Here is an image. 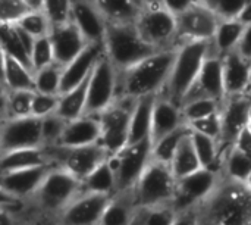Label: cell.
<instances>
[{
	"label": "cell",
	"instance_id": "obj_12",
	"mask_svg": "<svg viewBox=\"0 0 251 225\" xmlns=\"http://www.w3.org/2000/svg\"><path fill=\"white\" fill-rule=\"evenodd\" d=\"M178 22V35L176 47L187 41L206 40L212 41L216 32V28L221 22V18L216 12L203 1H196L190 9L176 16Z\"/></svg>",
	"mask_w": 251,
	"mask_h": 225
},
{
	"label": "cell",
	"instance_id": "obj_60",
	"mask_svg": "<svg viewBox=\"0 0 251 225\" xmlns=\"http://www.w3.org/2000/svg\"><path fill=\"white\" fill-rule=\"evenodd\" d=\"M134 1H135V3H137V4H138L140 7H141V4H140V1H138V0H134ZM141 9H143V7H141Z\"/></svg>",
	"mask_w": 251,
	"mask_h": 225
},
{
	"label": "cell",
	"instance_id": "obj_14",
	"mask_svg": "<svg viewBox=\"0 0 251 225\" xmlns=\"http://www.w3.org/2000/svg\"><path fill=\"white\" fill-rule=\"evenodd\" d=\"M251 105V91L240 96H229L224 100L222 116V136L218 141L221 159L235 146L240 134L249 127V109Z\"/></svg>",
	"mask_w": 251,
	"mask_h": 225
},
{
	"label": "cell",
	"instance_id": "obj_45",
	"mask_svg": "<svg viewBox=\"0 0 251 225\" xmlns=\"http://www.w3.org/2000/svg\"><path fill=\"white\" fill-rule=\"evenodd\" d=\"M59 103H60V94H44L35 91L32 100V116L43 119L49 115L57 113Z\"/></svg>",
	"mask_w": 251,
	"mask_h": 225
},
{
	"label": "cell",
	"instance_id": "obj_40",
	"mask_svg": "<svg viewBox=\"0 0 251 225\" xmlns=\"http://www.w3.org/2000/svg\"><path fill=\"white\" fill-rule=\"evenodd\" d=\"M16 25L25 29L26 32H29L35 38L50 35L51 31V24L43 10H29L25 16H22L16 22Z\"/></svg>",
	"mask_w": 251,
	"mask_h": 225
},
{
	"label": "cell",
	"instance_id": "obj_28",
	"mask_svg": "<svg viewBox=\"0 0 251 225\" xmlns=\"http://www.w3.org/2000/svg\"><path fill=\"white\" fill-rule=\"evenodd\" d=\"M246 27L247 25H244L240 19H221L212 40V53L222 57L229 52L237 50Z\"/></svg>",
	"mask_w": 251,
	"mask_h": 225
},
{
	"label": "cell",
	"instance_id": "obj_58",
	"mask_svg": "<svg viewBox=\"0 0 251 225\" xmlns=\"http://www.w3.org/2000/svg\"><path fill=\"white\" fill-rule=\"evenodd\" d=\"M246 187H247V189L251 192V174H250V177H249V180L246 181Z\"/></svg>",
	"mask_w": 251,
	"mask_h": 225
},
{
	"label": "cell",
	"instance_id": "obj_23",
	"mask_svg": "<svg viewBox=\"0 0 251 225\" xmlns=\"http://www.w3.org/2000/svg\"><path fill=\"white\" fill-rule=\"evenodd\" d=\"M185 124L187 122L182 115V108L159 94L153 109V124H151V136H150L151 143L154 144L156 141L174 133L175 130H178Z\"/></svg>",
	"mask_w": 251,
	"mask_h": 225
},
{
	"label": "cell",
	"instance_id": "obj_3",
	"mask_svg": "<svg viewBox=\"0 0 251 225\" xmlns=\"http://www.w3.org/2000/svg\"><path fill=\"white\" fill-rule=\"evenodd\" d=\"M210 53H212V41H206V40L187 41L182 43L179 47H176L175 63L160 96L169 99L178 106H182L187 93L196 83Z\"/></svg>",
	"mask_w": 251,
	"mask_h": 225
},
{
	"label": "cell",
	"instance_id": "obj_43",
	"mask_svg": "<svg viewBox=\"0 0 251 225\" xmlns=\"http://www.w3.org/2000/svg\"><path fill=\"white\" fill-rule=\"evenodd\" d=\"M43 12L47 15L51 27L63 25L71 21L72 0H44Z\"/></svg>",
	"mask_w": 251,
	"mask_h": 225
},
{
	"label": "cell",
	"instance_id": "obj_18",
	"mask_svg": "<svg viewBox=\"0 0 251 225\" xmlns=\"http://www.w3.org/2000/svg\"><path fill=\"white\" fill-rule=\"evenodd\" d=\"M54 167L56 165H46L13 172H4L0 175V190L1 193L9 195L12 197L29 200Z\"/></svg>",
	"mask_w": 251,
	"mask_h": 225
},
{
	"label": "cell",
	"instance_id": "obj_19",
	"mask_svg": "<svg viewBox=\"0 0 251 225\" xmlns=\"http://www.w3.org/2000/svg\"><path fill=\"white\" fill-rule=\"evenodd\" d=\"M104 55V43H90L71 63L63 66L60 94H65L82 81H85L94 71L97 62Z\"/></svg>",
	"mask_w": 251,
	"mask_h": 225
},
{
	"label": "cell",
	"instance_id": "obj_59",
	"mask_svg": "<svg viewBox=\"0 0 251 225\" xmlns=\"http://www.w3.org/2000/svg\"><path fill=\"white\" fill-rule=\"evenodd\" d=\"M249 128H251V105L250 109H249Z\"/></svg>",
	"mask_w": 251,
	"mask_h": 225
},
{
	"label": "cell",
	"instance_id": "obj_42",
	"mask_svg": "<svg viewBox=\"0 0 251 225\" xmlns=\"http://www.w3.org/2000/svg\"><path fill=\"white\" fill-rule=\"evenodd\" d=\"M54 50H53V44L50 40V35L46 37H40L35 40L32 53H31V65H32V71L34 74L51 63H54Z\"/></svg>",
	"mask_w": 251,
	"mask_h": 225
},
{
	"label": "cell",
	"instance_id": "obj_44",
	"mask_svg": "<svg viewBox=\"0 0 251 225\" xmlns=\"http://www.w3.org/2000/svg\"><path fill=\"white\" fill-rule=\"evenodd\" d=\"M178 215L172 203L146 208V225H175Z\"/></svg>",
	"mask_w": 251,
	"mask_h": 225
},
{
	"label": "cell",
	"instance_id": "obj_16",
	"mask_svg": "<svg viewBox=\"0 0 251 225\" xmlns=\"http://www.w3.org/2000/svg\"><path fill=\"white\" fill-rule=\"evenodd\" d=\"M43 147L41 119L35 116L1 121L0 153Z\"/></svg>",
	"mask_w": 251,
	"mask_h": 225
},
{
	"label": "cell",
	"instance_id": "obj_48",
	"mask_svg": "<svg viewBox=\"0 0 251 225\" xmlns=\"http://www.w3.org/2000/svg\"><path fill=\"white\" fill-rule=\"evenodd\" d=\"M250 0H215L212 9L221 19H238Z\"/></svg>",
	"mask_w": 251,
	"mask_h": 225
},
{
	"label": "cell",
	"instance_id": "obj_21",
	"mask_svg": "<svg viewBox=\"0 0 251 225\" xmlns=\"http://www.w3.org/2000/svg\"><path fill=\"white\" fill-rule=\"evenodd\" d=\"M71 21L78 27L88 43H104L107 22L93 0H72Z\"/></svg>",
	"mask_w": 251,
	"mask_h": 225
},
{
	"label": "cell",
	"instance_id": "obj_29",
	"mask_svg": "<svg viewBox=\"0 0 251 225\" xmlns=\"http://www.w3.org/2000/svg\"><path fill=\"white\" fill-rule=\"evenodd\" d=\"M137 209L132 190L118 193L107 205L100 225H131Z\"/></svg>",
	"mask_w": 251,
	"mask_h": 225
},
{
	"label": "cell",
	"instance_id": "obj_8",
	"mask_svg": "<svg viewBox=\"0 0 251 225\" xmlns=\"http://www.w3.org/2000/svg\"><path fill=\"white\" fill-rule=\"evenodd\" d=\"M135 27L141 37L157 52L176 49L178 22L176 16L166 7H143L135 19Z\"/></svg>",
	"mask_w": 251,
	"mask_h": 225
},
{
	"label": "cell",
	"instance_id": "obj_20",
	"mask_svg": "<svg viewBox=\"0 0 251 225\" xmlns=\"http://www.w3.org/2000/svg\"><path fill=\"white\" fill-rule=\"evenodd\" d=\"M50 40L54 50V60L62 66L71 63L90 44L72 21L51 27Z\"/></svg>",
	"mask_w": 251,
	"mask_h": 225
},
{
	"label": "cell",
	"instance_id": "obj_26",
	"mask_svg": "<svg viewBox=\"0 0 251 225\" xmlns=\"http://www.w3.org/2000/svg\"><path fill=\"white\" fill-rule=\"evenodd\" d=\"M3 90L6 91H35V74L32 69L1 52Z\"/></svg>",
	"mask_w": 251,
	"mask_h": 225
},
{
	"label": "cell",
	"instance_id": "obj_10",
	"mask_svg": "<svg viewBox=\"0 0 251 225\" xmlns=\"http://www.w3.org/2000/svg\"><path fill=\"white\" fill-rule=\"evenodd\" d=\"M151 140L128 144L125 149L112 155L109 162L118 181V193L129 192L135 187L141 174L151 161Z\"/></svg>",
	"mask_w": 251,
	"mask_h": 225
},
{
	"label": "cell",
	"instance_id": "obj_57",
	"mask_svg": "<svg viewBox=\"0 0 251 225\" xmlns=\"http://www.w3.org/2000/svg\"><path fill=\"white\" fill-rule=\"evenodd\" d=\"M43 1L44 0H25L31 10H43Z\"/></svg>",
	"mask_w": 251,
	"mask_h": 225
},
{
	"label": "cell",
	"instance_id": "obj_37",
	"mask_svg": "<svg viewBox=\"0 0 251 225\" xmlns=\"http://www.w3.org/2000/svg\"><path fill=\"white\" fill-rule=\"evenodd\" d=\"M0 37H1V52L16 60H19L29 69H32L31 56L26 52V49L18 34L16 25L15 24H0Z\"/></svg>",
	"mask_w": 251,
	"mask_h": 225
},
{
	"label": "cell",
	"instance_id": "obj_34",
	"mask_svg": "<svg viewBox=\"0 0 251 225\" xmlns=\"http://www.w3.org/2000/svg\"><path fill=\"white\" fill-rule=\"evenodd\" d=\"M35 91H6L3 90L1 121L32 116V100Z\"/></svg>",
	"mask_w": 251,
	"mask_h": 225
},
{
	"label": "cell",
	"instance_id": "obj_49",
	"mask_svg": "<svg viewBox=\"0 0 251 225\" xmlns=\"http://www.w3.org/2000/svg\"><path fill=\"white\" fill-rule=\"evenodd\" d=\"M197 0H163V7H166L171 13L175 16L184 13L187 9H190Z\"/></svg>",
	"mask_w": 251,
	"mask_h": 225
},
{
	"label": "cell",
	"instance_id": "obj_51",
	"mask_svg": "<svg viewBox=\"0 0 251 225\" xmlns=\"http://www.w3.org/2000/svg\"><path fill=\"white\" fill-rule=\"evenodd\" d=\"M235 147H237L240 152H243L244 155H247L251 159V128L247 127V128L240 134V137H238V140H237V143H235Z\"/></svg>",
	"mask_w": 251,
	"mask_h": 225
},
{
	"label": "cell",
	"instance_id": "obj_33",
	"mask_svg": "<svg viewBox=\"0 0 251 225\" xmlns=\"http://www.w3.org/2000/svg\"><path fill=\"white\" fill-rule=\"evenodd\" d=\"M201 162L199 159V155L196 152V147L191 140V134L184 139V141L179 144L174 161L171 164V169L176 180H181L187 175H191L197 171H200Z\"/></svg>",
	"mask_w": 251,
	"mask_h": 225
},
{
	"label": "cell",
	"instance_id": "obj_56",
	"mask_svg": "<svg viewBox=\"0 0 251 225\" xmlns=\"http://www.w3.org/2000/svg\"><path fill=\"white\" fill-rule=\"evenodd\" d=\"M141 7H157L163 6V0H138Z\"/></svg>",
	"mask_w": 251,
	"mask_h": 225
},
{
	"label": "cell",
	"instance_id": "obj_55",
	"mask_svg": "<svg viewBox=\"0 0 251 225\" xmlns=\"http://www.w3.org/2000/svg\"><path fill=\"white\" fill-rule=\"evenodd\" d=\"M238 19L244 24V25H250L251 24V0L247 3V6L244 7V10L241 12V15L238 16Z\"/></svg>",
	"mask_w": 251,
	"mask_h": 225
},
{
	"label": "cell",
	"instance_id": "obj_30",
	"mask_svg": "<svg viewBox=\"0 0 251 225\" xmlns=\"http://www.w3.org/2000/svg\"><path fill=\"white\" fill-rule=\"evenodd\" d=\"M107 24L135 22L141 7L134 0H93Z\"/></svg>",
	"mask_w": 251,
	"mask_h": 225
},
{
	"label": "cell",
	"instance_id": "obj_13",
	"mask_svg": "<svg viewBox=\"0 0 251 225\" xmlns=\"http://www.w3.org/2000/svg\"><path fill=\"white\" fill-rule=\"evenodd\" d=\"M221 180V174L206 168L178 180L176 195L172 202L174 208L178 211V214L196 209L215 192Z\"/></svg>",
	"mask_w": 251,
	"mask_h": 225
},
{
	"label": "cell",
	"instance_id": "obj_32",
	"mask_svg": "<svg viewBox=\"0 0 251 225\" xmlns=\"http://www.w3.org/2000/svg\"><path fill=\"white\" fill-rule=\"evenodd\" d=\"M82 190L87 193H96V195H104V196L118 195L116 175L109 161L101 164L94 172H91L82 181Z\"/></svg>",
	"mask_w": 251,
	"mask_h": 225
},
{
	"label": "cell",
	"instance_id": "obj_17",
	"mask_svg": "<svg viewBox=\"0 0 251 225\" xmlns=\"http://www.w3.org/2000/svg\"><path fill=\"white\" fill-rule=\"evenodd\" d=\"M200 99H213L219 102L226 99L224 84V62L222 57L215 53H210L206 59L196 83L187 93L182 106Z\"/></svg>",
	"mask_w": 251,
	"mask_h": 225
},
{
	"label": "cell",
	"instance_id": "obj_47",
	"mask_svg": "<svg viewBox=\"0 0 251 225\" xmlns=\"http://www.w3.org/2000/svg\"><path fill=\"white\" fill-rule=\"evenodd\" d=\"M29 10L25 0H0V24H16Z\"/></svg>",
	"mask_w": 251,
	"mask_h": 225
},
{
	"label": "cell",
	"instance_id": "obj_46",
	"mask_svg": "<svg viewBox=\"0 0 251 225\" xmlns=\"http://www.w3.org/2000/svg\"><path fill=\"white\" fill-rule=\"evenodd\" d=\"M188 127L194 133L207 136V137L215 139V140L219 141L221 140V136H222V116H221V112L219 113H215V115H210L207 118H203V119L190 122Z\"/></svg>",
	"mask_w": 251,
	"mask_h": 225
},
{
	"label": "cell",
	"instance_id": "obj_4",
	"mask_svg": "<svg viewBox=\"0 0 251 225\" xmlns=\"http://www.w3.org/2000/svg\"><path fill=\"white\" fill-rule=\"evenodd\" d=\"M104 52L118 72L125 71L157 53V50L141 37L135 22L107 24Z\"/></svg>",
	"mask_w": 251,
	"mask_h": 225
},
{
	"label": "cell",
	"instance_id": "obj_11",
	"mask_svg": "<svg viewBox=\"0 0 251 225\" xmlns=\"http://www.w3.org/2000/svg\"><path fill=\"white\" fill-rule=\"evenodd\" d=\"M118 99V69L104 55L90 75L85 115L97 116Z\"/></svg>",
	"mask_w": 251,
	"mask_h": 225
},
{
	"label": "cell",
	"instance_id": "obj_7",
	"mask_svg": "<svg viewBox=\"0 0 251 225\" xmlns=\"http://www.w3.org/2000/svg\"><path fill=\"white\" fill-rule=\"evenodd\" d=\"M137 100L129 97H118L109 108L99 113L101 127L100 144L109 152L116 155L129 144V125Z\"/></svg>",
	"mask_w": 251,
	"mask_h": 225
},
{
	"label": "cell",
	"instance_id": "obj_41",
	"mask_svg": "<svg viewBox=\"0 0 251 225\" xmlns=\"http://www.w3.org/2000/svg\"><path fill=\"white\" fill-rule=\"evenodd\" d=\"M68 121L60 118L57 113L49 115L41 119V136H43V147H53L57 146Z\"/></svg>",
	"mask_w": 251,
	"mask_h": 225
},
{
	"label": "cell",
	"instance_id": "obj_27",
	"mask_svg": "<svg viewBox=\"0 0 251 225\" xmlns=\"http://www.w3.org/2000/svg\"><path fill=\"white\" fill-rule=\"evenodd\" d=\"M159 96V94H157ZM157 96H146L137 100L129 125V144L149 140L151 136L153 109Z\"/></svg>",
	"mask_w": 251,
	"mask_h": 225
},
{
	"label": "cell",
	"instance_id": "obj_24",
	"mask_svg": "<svg viewBox=\"0 0 251 225\" xmlns=\"http://www.w3.org/2000/svg\"><path fill=\"white\" fill-rule=\"evenodd\" d=\"M101 127L99 116L84 115L66 124L65 133L57 146L63 147H84L100 141Z\"/></svg>",
	"mask_w": 251,
	"mask_h": 225
},
{
	"label": "cell",
	"instance_id": "obj_6",
	"mask_svg": "<svg viewBox=\"0 0 251 225\" xmlns=\"http://www.w3.org/2000/svg\"><path fill=\"white\" fill-rule=\"evenodd\" d=\"M176 184L178 180L171 167L151 159L132 189L135 205L138 208H153L172 203L176 195Z\"/></svg>",
	"mask_w": 251,
	"mask_h": 225
},
{
	"label": "cell",
	"instance_id": "obj_31",
	"mask_svg": "<svg viewBox=\"0 0 251 225\" xmlns=\"http://www.w3.org/2000/svg\"><path fill=\"white\" fill-rule=\"evenodd\" d=\"M88 83L90 77L82 81L74 90L60 94V103L57 109V115L65 121H74L85 115L87 109V97H88Z\"/></svg>",
	"mask_w": 251,
	"mask_h": 225
},
{
	"label": "cell",
	"instance_id": "obj_39",
	"mask_svg": "<svg viewBox=\"0 0 251 225\" xmlns=\"http://www.w3.org/2000/svg\"><path fill=\"white\" fill-rule=\"evenodd\" d=\"M224 102L219 100H213V99H200V100H194L191 103H187L182 106V115L187 124L207 118L210 115L219 113L222 109Z\"/></svg>",
	"mask_w": 251,
	"mask_h": 225
},
{
	"label": "cell",
	"instance_id": "obj_53",
	"mask_svg": "<svg viewBox=\"0 0 251 225\" xmlns=\"http://www.w3.org/2000/svg\"><path fill=\"white\" fill-rule=\"evenodd\" d=\"M25 223H26L25 220L18 218V217L12 215L9 212L1 211V225H24Z\"/></svg>",
	"mask_w": 251,
	"mask_h": 225
},
{
	"label": "cell",
	"instance_id": "obj_25",
	"mask_svg": "<svg viewBox=\"0 0 251 225\" xmlns=\"http://www.w3.org/2000/svg\"><path fill=\"white\" fill-rule=\"evenodd\" d=\"M46 165H54L51 162L46 147L19 149V150L0 153L1 174L21 171V169L37 168V167H46Z\"/></svg>",
	"mask_w": 251,
	"mask_h": 225
},
{
	"label": "cell",
	"instance_id": "obj_52",
	"mask_svg": "<svg viewBox=\"0 0 251 225\" xmlns=\"http://www.w3.org/2000/svg\"><path fill=\"white\" fill-rule=\"evenodd\" d=\"M175 225H199V218L196 209H190L185 212H181L178 215V220Z\"/></svg>",
	"mask_w": 251,
	"mask_h": 225
},
{
	"label": "cell",
	"instance_id": "obj_1",
	"mask_svg": "<svg viewBox=\"0 0 251 225\" xmlns=\"http://www.w3.org/2000/svg\"><path fill=\"white\" fill-rule=\"evenodd\" d=\"M196 212L199 225H251V192L246 184L222 177Z\"/></svg>",
	"mask_w": 251,
	"mask_h": 225
},
{
	"label": "cell",
	"instance_id": "obj_61",
	"mask_svg": "<svg viewBox=\"0 0 251 225\" xmlns=\"http://www.w3.org/2000/svg\"><path fill=\"white\" fill-rule=\"evenodd\" d=\"M250 91H251V81H250Z\"/></svg>",
	"mask_w": 251,
	"mask_h": 225
},
{
	"label": "cell",
	"instance_id": "obj_50",
	"mask_svg": "<svg viewBox=\"0 0 251 225\" xmlns=\"http://www.w3.org/2000/svg\"><path fill=\"white\" fill-rule=\"evenodd\" d=\"M237 52L244 56L246 59L251 60V24L246 27L244 32H243V37L238 43V47H237Z\"/></svg>",
	"mask_w": 251,
	"mask_h": 225
},
{
	"label": "cell",
	"instance_id": "obj_36",
	"mask_svg": "<svg viewBox=\"0 0 251 225\" xmlns=\"http://www.w3.org/2000/svg\"><path fill=\"white\" fill-rule=\"evenodd\" d=\"M251 174V159L240 152L235 146L224 156L222 161V177L246 184Z\"/></svg>",
	"mask_w": 251,
	"mask_h": 225
},
{
	"label": "cell",
	"instance_id": "obj_9",
	"mask_svg": "<svg viewBox=\"0 0 251 225\" xmlns=\"http://www.w3.org/2000/svg\"><path fill=\"white\" fill-rule=\"evenodd\" d=\"M51 162L69 174H72L79 181H84L91 172H94L101 164L109 161V152L100 144H91L84 147H63L53 146L46 147Z\"/></svg>",
	"mask_w": 251,
	"mask_h": 225
},
{
	"label": "cell",
	"instance_id": "obj_35",
	"mask_svg": "<svg viewBox=\"0 0 251 225\" xmlns=\"http://www.w3.org/2000/svg\"><path fill=\"white\" fill-rule=\"evenodd\" d=\"M190 134H191V128L188 127V124H185V125L179 127L178 130H175L174 133L165 136L163 139H160L159 141H156L153 144V147H151V159L156 161V162H160L163 165L171 167L179 144Z\"/></svg>",
	"mask_w": 251,
	"mask_h": 225
},
{
	"label": "cell",
	"instance_id": "obj_38",
	"mask_svg": "<svg viewBox=\"0 0 251 225\" xmlns=\"http://www.w3.org/2000/svg\"><path fill=\"white\" fill-rule=\"evenodd\" d=\"M63 66L51 63L35 72V91L44 94H60Z\"/></svg>",
	"mask_w": 251,
	"mask_h": 225
},
{
	"label": "cell",
	"instance_id": "obj_22",
	"mask_svg": "<svg viewBox=\"0 0 251 225\" xmlns=\"http://www.w3.org/2000/svg\"><path fill=\"white\" fill-rule=\"evenodd\" d=\"M224 62V84L226 97L240 96L250 91L251 60L241 56L237 50L222 56Z\"/></svg>",
	"mask_w": 251,
	"mask_h": 225
},
{
	"label": "cell",
	"instance_id": "obj_2",
	"mask_svg": "<svg viewBox=\"0 0 251 225\" xmlns=\"http://www.w3.org/2000/svg\"><path fill=\"white\" fill-rule=\"evenodd\" d=\"M176 49L160 50L137 65L118 72V97L138 100L163 91L172 72Z\"/></svg>",
	"mask_w": 251,
	"mask_h": 225
},
{
	"label": "cell",
	"instance_id": "obj_54",
	"mask_svg": "<svg viewBox=\"0 0 251 225\" xmlns=\"http://www.w3.org/2000/svg\"><path fill=\"white\" fill-rule=\"evenodd\" d=\"M24 225H54V223L51 220H49V218L41 217V215H34Z\"/></svg>",
	"mask_w": 251,
	"mask_h": 225
},
{
	"label": "cell",
	"instance_id": "obj_5",
	"mask_svg": "<svg viewBox=\"0 0 251 225\" xmlns=\"http://www.w3.org/2000/svg\"><path fill=\"white\" fill-rule=\"evenodd\" d=\"M82 192V181L66 169L54 167L35 195L29 199L34 212L54 223L59 214Z\"/></svg>",
	"mask_w": 251,
	"mask_h": 225
},
{
	"label": "cell",
	"instance_id": "obj_15",
	"mask_svg": "<svg viewBox=\"0 0 251 225\" xmlns=\"http://www.w3.org/2000/svg\"><path fill=\"white\" fill-rule=\"evenodd\" d=\"M113 196L81 192L54 220V225H100Z\"/></svg>",
	"mask_w": 251,
	"mask_h": 225
}]
</instances>
